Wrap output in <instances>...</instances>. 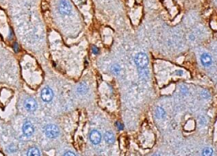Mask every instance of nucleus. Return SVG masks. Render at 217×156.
I'll list each match as a JSON object with an SVG mask.
<instances>
[{
    "label": "nucleus",
    "mask_w": 217,
    "mask_h": 156,
    "mask_svg": "<svg viewBox=\"0 0 217 156\" xmlns=\"http://www.w3.org/2000/svg\"><path fill=\"white\" fill-rule=\"evenodd\" d=\"M134 62H135L136 66L138 68L143 69L146 68L147 65H148L149 58L146 54L140 52V53L137 54L136 55L135 58H134Z\"/></svg>",
    "instance_id": "1"
},
{
    "label": "nucleus",
    "mask_w": 217,
    "mask_h": 156,
    "mask_svg": "<svg viewBox=\"0 0 217 156\" xmlns=\"http://www.w3.org/2000/svg\"><path fill=\"white\" fill-rule=\"evenodd\" d=\"M45 133L46 136L50 138H56L60 134V130L55 125L50 124L46 126Z\"/></svg>",
    "instance_id": "2"
},
{
    "label": "nucleus",
    "mask_w": 217,
    "mask_h": 156,
    "mask_svg": "<svg viewBox=\"0 0 217 156\" xmlns=\"http://www.w3.org/2000/svg\"><path fill=\"white\" fill-rule=\"evenodd\" d=\"M59 10L62 15H68L71 12V6L66 0H60L59 4Z\"/></svg>",
    "instance_id": "3"
},
{
    "label": "nucleus",
    "mask_w": 217,
    "mask_h": 156,
    "mask_svg": "<svg viewBox=\"0 0 217 156\" xmlns=\"http://www.w3.org/2000/svg\"><path fill=\"white\" fill-rule=\"evenodd\" d=\"M41 98L45 102H50L53 99V93L50 88L46 87L41 91Z\"/></svg>",
    "instance_id": "4"
},
{
    "label": "nucleus",
    "mask_w": 217,
    "mask_h": 156,
    "mask_svg": "<svg viewBox=\"0 0 217 156\" xmlns=\"http://www.w3.org/2000/svg\"><path fill=\"white\" fill-rule=\"evenodd\" d=\"M25 108L28 112H34L37 108V103L33 98H28L24 101Z\"/></svg>",
    "instance_id": "5"
},
{
    "label": "nucleus",
    "mask_w": 217,
    "mask_h": 156,
    "mask_svg": "<svg viewBox=\"0 0 217 156\" xmlns=\"http://www.w3.org/2000/svg\"><path fill=\"white\" fill-rule=\"evenodd\" d=\"M89 138L90 141L94 145L99 144L102 140V135L97 130H92L90 132Z\"/></svg>",
    "instance_id": "6"
},
{
    "label": "nucleus",
    "mask_w": 217,
    "mask_h": 156,
    "mask_svg": "<svg viewBox=\"0 0 217 156\" xmlns=\"http://www.w3.org/2000/svg\"><path fill=\"white\" fill-rule=\"evenodd\" d=\"M34 132V128L32 123L30 122H26L23 125V133L25 136L30 137L32 136Z\"/></svg>",
    "instance_id": "7"
},
{
    "label": "nucleus",
    "mask_w": 217,
    "mask_h": 156,
    "mask_svg": "<svg viewBox=\"0 0 217 156\" xmlns=\"http://www.w3.org/2000/svg\"><path fill=\"white\" fill-rule=\"evenodd\" d=\"M201 62L204 67H209L212 64V59L210 54L205 53L203 54L201 56Z\"/></svg>",
    "instance_id": "8"
},
{
    "label": "nucleus",
    "mask_w": 217,
    "mask_h": 156,
    "mask_svg": "<svg viewBox=\"0 0 217 156\" xmlns=\"http://www.w3.org/2000/svg\"><path fill=\"white\" fill-rule=\"evenodd\" d=\"M89 90V88H88V86L85 83H81L78 86L77 88V92L79 95H84L86 94V93Z\"/></svg>",
    "instance_id": "9"
},
{
    "label": "nucleus",
    "mask_w": 217,
    "mask_h": 156,
    "mask_svg": "<svg viewBox=\"0 0 217 156\" xmlns=\"http://www.w3.org/2000/svg\"><path fill=\"white\" fill-rule=\"evenodd\" d=\"M104 139L105 140L108 144H113L115 142V136H114L113 133H112L111 132H106L104 134Z\"/></svg>",
    "instance_id": "10"
},
{
    "label": "nucleus",
    "mask_w": 217,
    "mask_h": 156,
    "mask_svg": "<svg viewBox=\"0 0 217 156\" xmlns=\"http://www.w3.org/2000/svg\"><path fill=\"white\" fill-rule=\"evenodd\" d=\"M40 151L38 150L37 148L36 147H32L28 150V155L29 156H37V155H40Z\"/></svg>",
    "instance_id": "11"
},
{
    "label": "nucleus",
    "mask_w": 217,
    "mask_h": 156,
    "mask_svg": "<svg viewBox=\"0 0 217 156\" xmlns=\"http://www.w3.org/2000/svg\"><path fill=\"white\" fill-rule=\"evenodd\" d=\"M165 115V111L163 108H157L156 111V116L157 119H162L163 118Z\"/></svg>",
    "instance_id": "12"
},
{
    "label": "nucleus",
    "mask_w": 217,
    "mask_h": 156,
    "mask_svg": "<svg viewBox=\"0 0 217 156\" xmlns=\"http://www.w3.org/2000/svg\"><path fill=\"white\" fill-rule=\"evenodd\" d=\"M111 71L115 75H118L120 73L121 68L118 64H114L113 66L111 67Z\"/></svg>",
    "instance_id": "13"
},
{
    "label": "nucleus",
    "mask_w": 217,
    "mask_h": 156,
    "mask_svg": "<svg viewBox=\"0 0 217 156\" xmlns=\"http://www.w3.org/2000/svg\"><path fill=\"white\" fill-rule=\"evenodd\" d=\"M212 153H213V149H212V148L206 147L205 149L203 150L202 155L205 156H209L212 155Z\"/></svg>",
    "instance_id": "14"
},
{
    "label": "nucleus",
    "mask_w": 217,
    "mask_h": 156,
    "mask_svg": "<svg viewBox=\"0 0 217 156\" xmlns=\"http://www.w3.org/2000/svg\"><path fill=\"white\" fill-rule=\"evenodd\" d=\"M92 53H93L94 54H97L98 53H99V49H98L97 47H95V46H94L93 47H92Z\"/></svg>",
    "instance_id": "15"
},
{
    "label": "nucleus",
    "mask_w": 217,
    "mask_h": 156,
    "mask_svg": "<svg viewBox=\"0 0 217 156\" xmlns=\"http://www.w3.org/2000/svg\"><path fill=\"white\" fill-rule=\"evenodd\" d=\"M116 125H117V128H118V129H119V130H121V129H123V125L121 124V123H118V122H117V123H116Z\"/></svg>",
    "instance_id": "16"
},
{
    "label": "nucleus",
    "mask_w": 217,
    "mask_h": 156,
    "mask_svg": "<svg viewBox=\"0 0 217 156\" xmlns=\"http://www.w3.org/2000/svg\"><path fill=\"white\" fill-rule=\"evenodd\" d=\"M13 49H14V50H15V51H16V52H17V51H19V45H18V44L17 43H14V45H13Z\"/></svg>",
    "instance_id": "17"
},
{
    "label": "nucleus",
    "mask_w": 217,
    "mask_h": 156,
    "mask_svg": "<svg viewBox=\"0 0 217 156\" xmlns=\"http://www.w3.org/2000/svg\"><path fill=\"white\" fill-rule=\"evenodd\" d=\"M64 155H71V156H75L76 155V154L73 152H71V151H67V152H65L64 153Z\"/></svg>",
    "instance_id": "18"
},
{
    "label": "nucleus",
    "mask_w": 217,
    "mask_h": 156,
    "mask_svg": "<svg viewBox=\"0 0 217 156\" xmlns=\"http://www.w3.org/2000/svg\"><path fill=\"white\" fill-rule=\"evenodd\" d=\"M177 74L179 75H182L183 74V72H182V71H178L177 72Z\"/></svg>",
    "instance_id": "19"
},
{
    "label": "nucleus",
    "mask_w": 217,
    "mask_h": 156,
    "mask_svg": "<svg viewBox=\"0 0 217 156\" xmlns=\"http://www.w3.org/2000/svg\"><path fill=\"white\" fill-rule=\"evenodd\" d=\"M201 95H202L203 97L204 95H206V93H201ZM208 94H207V97H204V98L206 99V98H208Z\"/></svg>",
    "instance_id": "20"
},
{
    "label": "nucleus",
    "mask_w": 217,
    "mask_h": 156,
    "mask_svg": "<svg viewBox=\"0 0 217 156\" xmlns=\"http://www.w3.org/2000/svg\"><path fill=\"white\" fill-rule=\"evenodd\" d=\"M190 37L191 38H190L191 40H195V37H194V36H192V35H191V36H190Z\"/></svg>",
    "instance_id": "21"
}]
</instances>
